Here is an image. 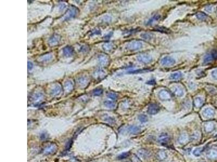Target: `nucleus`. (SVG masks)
I'll list each match as a JSON object with an SVG mask.
<instances>
[{"instance_id":"412c9836","label":"nucleus","mask_w":217,"mask_h":162,"mask_svg":"<svg viewBox=\"0 0 217 162\" xmlns=\"http://www.w3.org/2000/svg\"><path fill=\"white\" fill-rule=\"evenodd\" d=\"M61 91V87H60V86L57 85V86H55L52 90L51 94L53 96H57L60 94Z\"/></svg>"},{"instance_id":"a211bd4d","label":"nucleus","mask_w":217,"mask_h":162,"mask_svg":"<svg viewBox=\"0 0 217 162\" xmlns=\"http://www.w3.org/2000/svg\"><path fill=\"white\" fill-rule=\"evenodd\" d=\"M214 60H214L212 54H211V52H210V54H207L205 56L204 59H203V63H204V64H208Z\"/></svg>"},{"instance_id":"79ce46f5","label":"nucleus","mask_w":217,"mask_h":162,"mask_svg":"<svg viewBox=\"0 0 217 162\" xmlns=\"http://www.w3.org/2000/svg\"><path fill=\"white\" fill-rule=\"evenodd\" d=\"M132 162V161H128V162Z\"/></svg>"},{"instance_id":"dca6fc26","label":"nucleus","mask_w":217,"mask_h":162,"mask_svg":"<svg viewBox=\"0 0 217 162\" xmlns=\"http://www.w3.org/2000/svg\"><path fill=\"white\" fill-rule=\"evenodd\" d=\"M188 135L186 134H182L181 136L179 138V142L181 144H186V143H188Z\"/></svg>"},{"instance_id":"0eeeda50","label":"nucleus","mask_w":217,"mask_h":162,"mask_svg":"<svg viewBox=\"0 0 217 162\" xmlns=\"http://www.w3.org/2000/svg\"><path fill=\"white\" fill-rule=\"evenodd\" d=\"M160 111L159 106L156 104H150L148 108V113L150 115H155Z\"/></svg>"},{"instance_id":"a878e982","label":"nucleus","mask_w":217,"mask_h":162,"mask_svg":"<svg viewBox=\"0 0 217 162\" xmlns=\"http://www.w3.org/2000/svg\"><path fill=\"white\" fill-rule=\"evenodd\" d=\"M155 30L156 31H158L160 32H161V33H169L170 30H169L168 29L163 27V26H156V27L155 28Z\"/></svg>"},{"instance_id":"423d86ee","label":"nucleus","mask_w":217,"mask_h":162,"mask_svg":"<svg viewBox=\"0 0 217 162\" xmlns=\"http://www.w3.org/2000/svg\"><path fill=\"white\" fill-rule=\"evenodd\" d=\"M57 150V146L55 144H52L47 146L44 150L43 152L45 155H50L54 153Z\"/></svg>"},{"instance_id":"7c9ffc66","label":"nucleus","mask_w":217,"mask_h":162,"mask_svg":"<svg viewBox=\"0 0 217 162\" xmlns=\"http://www.w3.org/2000/svg\"><path fill=\"white\" fill-rule=\"evenodd\" d=\"M129 156H130V152H123L118 156V159H125L126 158L128 157Z\"/></svg>"},{"instance_id":"2eb2a0df","label":"nucleus","mask_w":217,"mask_h":162,"mask_svg":"<svg viewBox=\"0 0 217 162\" xmlns=\"http://www.w3.org/2000/svg\"><path fill=\"white\" fill-rule=\"evenodd\" d=\"M167 153L164 150H160L156 153V158L160 161H163L167 158Z\"/></svg>"},{"instance_id":"9d476101","label":"nucleus","mask_w":217,"mask_h":162,"mask_svg":"<svg viewBox=\"0 0 217 162\" xmlns=\"http://www.w3.org/2000/svg\"><path fill=\"white\" fill-rule=\"evenodd\" d=\"M74 49L72 47L67 46L64 48L63 49V54L66 57H71L73 54Z\"/></svg>"},{"instance_id":"6e6552de","label":"nucleus","mask_w":217,"mask_h":162,"mask_svg":"<svg viewBox=\"0 0 217 162\" xmlns=\"http://www.w3.org/2000/svg\"><path fill=\"white\" fill-rule=\"evenodd\" d=\"M159 97L162 100H168L171 98L170 92L166 90H162L159 93Z\"/></svg>"},{"instance_id":"cd10ccee","label":"nucleus","mask_w":217,"mask_h":162,"mask_svg":"<svg viewBox=\"0 0 217 162\" xmlns=\"http://www.w3.org/2000/svg\"><path fill=\"white\" fill-rule=\"evenodd\" d=\"M138 120L141 122H142V123H146V122H147L148 120V117L145 115L142 114V115L138 116Z\"/></svg>"},{"instance_id":"6ab92c4d","label":"nucleus","mask_w":217,"mask_h":162,"mask_svg":"<svg viewBox=\"0 0 217 162\" xmlns=\"http://www.w3.org/2000/svg\"><path fill=\"white\" fill-rule=\"evenodd\" d=\"M108 57L105 55H101L99 57V61L101 65H105L108 62Z\"/></svg>"},{"instance_id":"e433bc0d","label":"nucleus","mask_w":217,"mask_h":162,"mask_svg":"<svg viewBox=\"0 0 217 162\" xmlns=\"http://www.w3.org/2000/svg\"><path fill=\"white\" fill-rule=\"evenodd\" d=\"M52 57V56L51 55H45L41 58V61H47L50 60Z\"/></svg>"},{"instance_id":"bb28decb","label":"nucleus","mask_w":217,"mask_h":162,"mask_svg":"<svg viewBox=\"0 0 217 162\" xmlns=\"http://www.w3.org/2000/svg\"><path fill=\"white\" fill-rule=\"evenodd\" d=\"M141 37L145 40H150L152 37V36L151 34L149 33H142L141 34Z\"/></svg>"},{"instance_id":"7ed1b4c3","label":"nucleus","mask_w":217,"mask_h":162,"mask_svg":"<svg viewBox=\"0 0 217 162\" xmlns=\"http://www.w3.org/2000/svg\"><path fill=\"white\" fill-rule=\"evenodd\" d=\"M137 60L143 63H149L151 62L152 58L150 56L147 54H141L137 56Z\"/></svg>"},{"instance_id":"4c0bfd02","label":"nucleus","mask_w":217,"mask_h":162,"mask_svg":"<svg viewBox=\"0 0 217 162\" xmlns=\"http://www.w3.org/2000/svg\"><path fill=\"white\" fill-rule=\"evenodd\" d=\"M87 82H88L87 79L85 77H82L81 78H80L79 79L80 84L82 85V86H85V85H86L85 84L86 83H87Z\"/></svg>"},{"instance_id":"f03ea898","label":"nucleus","mask_w":217,"mask_h":162,"mask_svg":"<svg viewBox=\"0 0 217 162\" xmlns=\"http://www.w3.org/2000/svg\"><path fill=\"white\" fill-rule=\"evenodd\" d=\"M137 155L140 158L143 159H146L151 156V153L148 150L145 149H141L137 151Z\"/></svg>"},{"instance_id":"393cba45","label":"nucleus","mask_w":217,"mask_h":162,"mask_svg":"<svg viewBox=\"0 0 217 162\" xmlns=\"http://www.w3.org/2000/svg\"><path fill=\"white\" fill-rule=\"evenodd\" d=\"M196 16L198 18V19L200 20H205V19H206L207 16L205 14V13L199 12L197 13Z\"/></svg>"},{"instance_id":"a19ab883","label":"nucleus","mask_w":217,"mask_h":162,"mask_svg":"<svg viewBox=\"0 0 217 162\" xmlns=\"http://www.w3.org/2000/svg\"><path fill=\"white\" fill-rule=\"evenodd\" d=\"M33 67V63L31 62H28V70H32Z\"/></svg>"},{"instance_id":"5701e85b","label":"nucleus","mask_w":217,"mask_h":162,"mask_svg":"<svg viewBox=\"0 0 217 162\" xmlns=\"http://www.w3.org/2000/svg\"><path fill=\"white\" fill-rule=\"evenodd\" d=\"M73 83H72V82L71 81H68L67 82H66L65 83V88L67 91L70 92L71 91H72V89H73Z\"/></svg>"},{"instance_id":"aec40b11","label":"nucleus","mask_w":217,"mask_h":162,"mask_svg":"<svg viewBox=\"0 0 217 162\" xmlns=\"http://www.w3.org/2000/svg\"><path fill=\"white\" fill-rule=\"evenodd\" d=\"M214 129V125L212 123H208L205 125V130L207 132H211Z\"/></svg>"},{"instance_id":"4468645a","label":"nucleus","mask_w":217,"mask_h":162,"mask_svg":"<svg viewBox=\"0 0 217 162\" xmlns=\"http://www.w3.org/2000/svg\"><path fill=\"white\" fill-rule=\"evenodd\" d=\"M172 90L174 94L178 97H181L184 95V91L183 89L179 86H175L173 87Z\"/></svg>"},{"instance_id":"9b49d317","label":"nucleus","mask_w":217,"mask_h":162,"mask_svg":"<svg viewBox=\"0 0 217 162\" xmlns=\"http://www.w3.org/2000/svg\"><path fill=\"white\" fill-rule=\"evenodd\" d=\"M207 157L208 159L211 160L217 159V150L211 149L207 153Z\"/></svg>"},{"instance_id":"4be33fe9","label":"nucleus","mask_w":217,"mask_h":162,"mask_svg":"<svg viewBox=\"0 0 217 162\" xmlns=\"http://www.w3.org/2000/svg\"><path fill=\"white\" fill-rule=\"evenodd\" d=\"M203 100L200 97L196 98L194 101V104L195 107L197 108H199L200 107H201L203 104Z\"/></svg>"},{"instance_id":"c756f323","label":"nucleus","mask_w":217,"mask_h":162,"mask_svg":"<svg viewBox=\"0 0 217 162\" xmlns=\"http://www.w3.org/2000/svg\"><path fill=\"white\" fill-rule=\"evenodd\" d=\"M104 104L106 107H108L109 108H114L115 107V104L113 102L109 101V100L104 102Z\"/></svg>"},{"instance_id":"72a5a7b5","label":"nucleus","mask_w":217,"mask_h":162,"mask_svg":"<svg viewBox=\"0 0 217 162\" xmlns=\"http://www.w3.org/2000/svg\"><path fill=\"white\" fill-rule=\"evenodd\" d=\"M159 18H160V16L159 15H155L154 17H152V18H151L148 21V23H147V24H148V25H150L151 23H152V22H154V21H157V20H159Z\"/></svg>"},{"instance_id":"ddd939ff","label":"nucleus","mask_w":217,"mask_h":162,"mask_svg":"<svg viewBox=\"0 0 217 162\" xmlns=\"http://www.w3.org/2000/svg\"><path fill=\"white\" fill-rule=\"evenodd\" d=\"M128 131L130 134L135 135L138 134L141 131V128L138 126L131 125L129 126L128 128Z\"/></svg>"},{"instance_id":"c85d7f7f","label":"nucleus","mask_w":217,"mask_h":162,"mask_svg":"<svg viewBox=\"0 0 217 162\" xmlns=\"http://www.w3.org/2000/svg\"><path fill=\"white\" fill-rule=\"evenodd\" d=\"M103 92V90L102 89H100V88L96 89L93 91V94L94 96H100L102 94Z\"/></svg>"},{"instance_id":"2f4dec72","label":"nucleus","mask_w":217,"mask_h":162,"mask_svg":"<svg viewBox=\"0 0 217 162\" xmlns=\"http://www.w3.org/2000/svg\"><path fill=\"white\" fill-rule=\"evenodd\" d=\"M202 151H203L202 148H197V149H195L194 150L193 155L195 156H197V157L199 156H200L201 153V152H202Z\"/></svg>"},{"instance_id":"473e14b6","label":"nucleus","mask_w":217,"mask_h":162,"mask_svg":"<svg viewBox=\"0 0 217 162\" xmlns=\"http://www.w3.org/2000/svg\"><path fill=\"white\" fill-rule=\"evenodd\" d=\"M113 47V44L112 43H106L103 46V48L105 49V50H106V51H110L111 50V49Z\"/></svg>"},{"instance_id":"ea45409f","label":"nucleus","mask_w":217,"mask_h":162,"mask_svg":"<svg viewBox=\"0 0 217 162\" xmlns=\"http://www.w3.org/2000/svg\"><path fill=\"white\" fill-rule=\"evenodd\" d=\"M147 84H149V85H154L156 84V81H155V79H151L149 81H148L147 82Z\"/></svg>"},{"instance_id":"20e7f679","label":"nucleus","mask_w":217,"mask_h":162,"mask_svg":"<svg viewBox=\"0 0 217 162\" xmlns=\"http://www.w3.org/2000/svg\"><path fill=\"white\" fill-rule=\"evenodd\" d=\"M175 60L169 56L163 57L161 60L162 65L164 66H171L175 64Z\"/></svg>"},{"instance_id":"39448f33","label":"nucleus","mask_w":217,"mask_h":162,"mask_svg":"<svg viewBox=\"0 0 217 162\" xmlns=\"http://www.w3.org/2000/svg\"><path fill=\"white\" fill-rule=\"evenodd\" d=\"M78 10H79L77 8L74 6H73L70 9L68 10L67 12V14L66 15L65 19L69 20L72 17H74L77 14Z\"/></svg>"},{"instance_id":"f8f14e48","label":"nucleus","mask_w":217,"mask_h":162,"mask_svg":"<svg viewBox=\"0 0 217 162\" xmlns=\"http://www.w3.org/2000/svg\"><path fill=\"white\" fill-rule=\"evenodd\" d=\"M203 115L206 118H211L214 115V111L212 108H206L203 111Z\"/></svg>"},{"instance_id":"b1692460","label":"nucleus","mask_w":217,"mask_h":162,"mask_svg":"<svg viewBox=\"0 0 217 162\" xmlns=\"http://www.w3.org/2000/svg\"><path fill=\"white\" fill-rule=\"evenodd\" d=\"M182 77V74L181 73H175L171 74L170 78L173 80H178L180 79Z\"/></svg>"},{"instance_id":"1a4fd4ad","label":"nucleus","mask_w":217,"mask_h":162,"mask_svg":"<svg viewBox=\"0 0 217 162\" xmlns=\"http://www.w3.org/2000/svg\"><path fill=\"white\" fill-rule=\"evenodd\" d=\"M169 140H170L169 136L167 134L163 133L160 135L159 138H158V142L161 143V144H167L168 142H169Z\"/></svg>"},{"instance_id":"f3484780","label":"nucleus","mask_w":217,"mask_h":162,"mask_svg":"<svg viewBox=\"0 0 217 162\" xmlns=\"http://www.w3.org/2000/svg\"><path fill=\"white\" fill-rule=\"evenodd\" d=\"M60 41V37L58 35H55L53 36L50 39L49 43L52 45L53 46H54V45L57 44Z\"/></svg>"},{"instance_id":"58836bf2","label":"nucleus","mask_w":217,"mask_h":162,"mask_svg":"<svg viewBox=\"0 0 217 162\" xmlns=\"http://www.w3.org/2000/svg\"><path fill=\"white\" fill-rule=\"evenodd\" d=\"M212 75L214 79H217V69L212 71Z\"/></svg>"},{"instance_id":"f257e3e1","label":"nucleus","mask_w":217,"mask_h":162,"mask_svg":"<svg viewBox=\"0 0 217 162\" xmlns=\"http://www.w3.org/2000/svg\"><path fill=\"white\" fill-rule=\"evenodd\" d=\"M143 47V44L140 41H132L128 43L127 48L131 51H135L141 49Z\"/></svg>"},{"instance_id":"c9c22d12","label":"nucleus","mask_w":217,"mask_h":162,"mask_svg":"<svg viewBox=\"0 0 217 162\" xmlns=\"http://www.w3.org/2000/svg\"><path fill=\"white\" fill-rule=\"evenodd\" d=\"M108 97L112 100H116L117 99V95L115 93H109L108 94Z\"/></svg>"},{"instance_id":"f704fd0d","label":"nucleus","mask_w":217,"mask_h":162,"mask_svg":"<svg viewBox=\"0 0 217 162\" xmlns=\"http://www.w3.org/2000/svg\"><path fill=\"white\" fill-rule=\"evenodd\" d=\"M149 71L148 69L146 70H134V71H129V74H138V73H143L144 72H147V71Z\"/></svg>"}]
</instances>
